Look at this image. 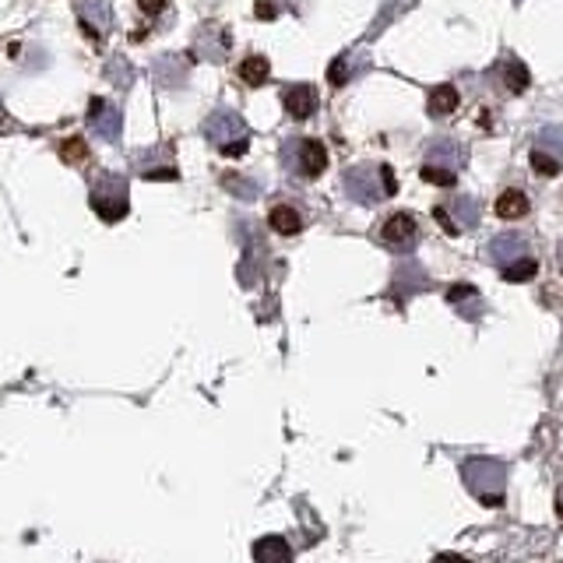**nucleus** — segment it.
<instances>
[{
	"label": "nucleus",
	"instance_id": "obj_26",
	"mask_svg": "<svg viewBox=\"0 0 563 563\" xmlns=\"http://www.w3.org/2000/svg\"><path fill=\"white\" fill-rule=\"evenodd\" d=\"M137 8L145 14H163L166 11V0H137Z\"/></svg>",
	"mask_w": 563,
	"mask_h": 563
},
{
	"label": "nucleus",
	"instance_id": "obj_20",
	"mask_svg": "<svg viewBox=\"0 0 563 563\" xmlns=\"http://www.w3.org/2000/svg\"><path fill=\"white\" fill-rule=\"evenodd\" d=\"M272 78V64H268V57H243V64H240V81L246 85V88H261L264 81Z\"/></svg>",
	"mask_w": 563,
	"mask_h": 563
},
{
	"label": "nucleus",
	"instance_id": "obj_11",
	"mask_svg": "<svg viewBox=\"0 0 563 563\" xmlns=\"http://www.w3.org/2000/svg\"><path fill=\"white\" fill-rule=\"evenodd\" d=\"M528 254H532V246H528V240L521 233H500L486 246V257H489V264H497V268H507V264H515Z\"/></svg>",
	"mask_w": 563,
	"mask_h": 563
},
{
	"label": "nucleus",
	"instance_id": "obj_4",
	"mask_svg": "<svg viewBox=\"0 0 563 563\" xmlns=\"http://www.w3.org/2000/svg\"><path fill=\"white\" fill-rule=\"evenodd\" d=\"M205 137L216 145L222 155L236 158L246 152V145H251V128H246V120L229 110V106H222V110H216L208 120H205Z\"/></svg>",
	"mask_w": 563,
	"mask_h": 563
},
{
	"label": "nucleus",
	"instance_id": "obj_25",
	"mask_svg": "<svg viewBox=\"0 0 563 563\" xmlns=\"http://www.w3.org/2000/svg\"><path fill=\"white\" fill-rule=\"evenodd\" d=\"M85 155H88V148H85L81 137H67L64 145H60V158H64V163H81Z\"/></svg>",
	"mask_w": 563,
	"mask_h": 563
},
{
	"label": "nucleus",
	"instance_id": "obj_12",
	"mask_svg": "<svg viewBox=\"0 0 563 563\" xmlns=\"http://www.w3.org/2000/svg\"><path fill=\"white\" fill-rule=\"evenodd\" d=\"M78 18H81V29L92 35V40H99V35L113 29V11L110 4H102V0H81Z\"/></svg>",
	"mask_w": 563,
	"mask_h": 563
},
{
	"label": "nucleus",
	"instance_id": "obj_7",
	"mask_svg": "<svg viewBox=\"0 0 563 563\" xmlns=\"http://www.w3.org/2000/svg\"><path fill=\"white\" fill-rule=\"evenodd\" d=\"M433 219L444 225L448 236H462L465 229H472L475 222H479V201L468 198V194H457V198H451L448 205L433 208Z\"/></svg>",
	"mask_w": 563,
	"mask_h": 563
},
{
	"label": "nucleus",
	"instance_id": "obj_29",
	"mask_svg": "<svg viewBox=\"0 0 563 563\" xmlns=\"http://www.w3.org/2000/svg\"><path fill=\"white\" fill-rule=\"evenodd\" d=\"M0 123H4V110H0Z\"/></svg>",
	"mask_w": 563,
	"mask_h": 563
},
{
	"label": "nucleus",
	"instance_id": "obj_19",
	"mask_svg": "<svg viewBox=\"0 0 563 563\" xmlns=\"http://www.w3.org/2000/svg\"><path fill=\"white\" fill-rule=\"evenodd\" d=\"M268 225L275 229V233H282V236H296L299 229H303V216H299V211L289 208V205H275L268 211Z\"/></svg>",
	"mask_w": 563,
	"mask_h": 563
},
{
	"label": "nucleus",
	"instance_id": "obj_22",
	"mask_svg": "<svg viewBox=\"0 0 563 563\" xmlns=\"http://www.w3.org/2000/svg\"><path fill=\"white\" fill-rule=\"evenodd\" d=\"M457 110V88L454 85H437L430 92V117H451Z\"/></svg>",
	"mask_w": 563,
	"mask_h": 563
},
{
	"label": "nucleus",
	"instance_id": "obj_6",
	"mask_svg": "<svg viewBox=\"0 0 563 563\" xmlns=\"http://www.w3.org/2000/svg\"><path fill=\"white\" fill-rule=\"evenodd\" d=\"M92 208L102 222H120L131 211V187L123 176L106 173L102 180L92 187Z\"/></svg>",
	"mask_w": 563,
	"mask_h": 563
},
{
	"label": "nucleus",
	"instance_id": "obj_15",
	"mask_svg": "<svg viewBox=\"0 0 563 563\" xmlns=\"http://www.w3.org/2000/svg\"><path fill=\"white\" fill-rule=\"evenodd\" d=\"M448 303L465 317V321H479L483 317V296L468 282H457V286L448 289Z\"/></svg>",
	"mask_w": 563,
	"mask_h": 563
},
{
	"label": "nucleus",
	"instance_id": "obj_21",
	"mask_svg": "<svg viewBox=\"0 0 563 563\" xmlns=\"http://www.w3.org/2000/svg\"><path fill=\"white\" fill-rule=\"evenodd\" d=\"M528 198L521 190H504L500 198H497V216L500 219H507V222H515V219H525L528 216Z\"/></svg>",
	"mask_w": 563,
	"mask_h": 563
},
{
	"label": "nucleus",
	"instance_id": "obj_24",
	"mask_svg": "<svg viewBox=\"0 0 563 563\" xmlns=\"http://www.w3.org/2000/svg\"><path fill=\"white\" fill-rule=\"evenodd\" d=\"M349 75H352V53H345V57H339L331 64V70H328V81L339 88V85H345L349 81Z\"/></svg>",
	"mask_w": 563,
	"mask_h": 563
},
{
	"label": "nucleus",
	"instance_id": "obj_1",
	"mask_svg": "<svg viewBox=\"0 0 563 563\" xmlns=\"http://www.w3.org/2000/svg\"><path fill=\"white\" fill-rule=\"evenodd\" d=\"M342 187L345 194L356 205H380L387 198H395L398 194V180H395V169L391 166H374V163H360L345 169L342 176Z\"/></svg>",
	"mask_w": 563,
	"mask_h": 563
},
{
	"label": "nucleus",
	"instance_id": "obj_27",
	"mask_svg": "<svg viewBox=\"0 0 563 563\" xmlns=\"http://www.w3.org/2000/svg\"><path fill=\"white\" fill-rule=\"evenodd\" d=\"M556 515L563 518V486H560V493H556Z\"/></svg>",
	"mask_w": 563,
	"mask_h": 563
},
{
	"label": "nucleus",
	"instance_id": "obj_9",
	"mask_svg": "<svg viewBox=\"0 0 563 563\" xmlns=\"http://www.w3.org/2000/svg\"><path fill=\"white\" fill-rule=\"evenodd\" d=\"M380 240H384V246H391V251L409 254L419 240V222L412 211H395V216H387L380 222Z\"/></svg>",
	"mask_w": 563,
	"mask_h": 563
},
{
	"label": "nucleus",
	"instance_id": "obj_28",
	"mask_svg": "<svg viewBox=\"0 0 563 563\" xmlns=\"http://www.w3.org/2000/svg\"><path fill=\"white\" fill-rule=\"evenodd\" d=\"M556 261H560V272H563V240H560V246H556Z\"/></svg>",
	"mask_w": 563,
	"mask_h": 563
},
{
	"label": "nucleus",
	"instance_id": "obj_10",
	"mask_svg": "<svg viewBox=\"0 0 563 563\" xmlns=\"http://www.w3.org/2000/svg\"><path fill=\"white\" fill-rule=\"evenodd\" d=\"M88 128H92V134H99L102 141H120V131H123V113L117 110L113 102L92 99V102H88Z\"/></svg>",
	"mask_w": 563,
	"mask_h": 563
},
{
	"label": "nucleus",
	"instance_id": "obj_8",
	"mask_svg": "<svg viewBox=\"0 0 563 563\" xmlns=\"http://www.w3.org/2000/svg\"><path fill=\"white\" fill-rule=\"evenodd\" d=\"M532 169L542 176H556L563 169V128H542L532 145Z\"/></svg>",
	"mask_w": 563,
	"mask_h": 563
},
{
	"label": "nucleus",
	"instance_id": "obj_17",
	"mask_svg": "<svg viewBox=\"0 0 563 563\" xmlns=\"http://www.w3.org/2000/svg\"><path fill=\"white\" fill-rule=\"evenodd\" d=\"M155 81L163 88H180L187 81V60L180 57V53H169V57H163L155 64Z\"/></svg>",
	"mask_w": 563,
	"mask_h": 563
},
{
	"label": "nucleus",
	"instance_id": "obj_16",
	"mask_svg": "<svg viewBox=\"0 0 563 563\" xmlns=\"http://www.w3.org/2000/svg\"><path fill=\"white\" fill-rule=\"evenodd\" d=\"M497 75H500V85L507 88L510 96H521L525 88L532 85V75H528V67L515 57V53H507V57L500 60Z\"/></svg>",
	"mask_w": 563,
	"mask_h": 563
},
{
	"label": "nucleus",
	"instance_id": "obj_13",
	"mask_svg": "<svg viewBox=\"0 0 563 563\" xmlns=\"http://www.w3.org/2000/svg\"><path fill=\"white\" fill-rule=\"evenodd\" d=\"M282 106H286V113L292 120H307L317 113V88L313 85H289L286 92H282Z\"/></svg>",
	"mask_w": 563,
	"mask_h": 563
},
{
	"label": "nucleus",
	"instance_id": "obj_2",
	"mask_svg": "<svg viewBox=\"0 0 563 563\" xmlns=\"http://www.w3.org/2000/svg\"><path fill=\"white\" fill-rule=\"evenodd\" d=\"M462 479L468 486V493L483 507H504L507 497V465L497 462V457H468L462 465Z\"/></svg>",
	"mask_w": 563,
	"mask_h": 563
},
{
	"label": "nucleus",
	"instance_id": "obj_23",
	"mask_svg": "<svg viewBox=\"0 0 563 563\" xmlns=\"http://www.w3.org/2000/svg\"><path fill=\"white\" fill-rule=\"evenodd\" d=\"M500 275H504V282H528V278L539 275V261L528 254L515 264H507V268H500Z\"/></svg>",
	"mask_w": 563,
	"mask_h": 563
},
{
	"label": "nucleus",
	"instance_id": "obj_5",
	"mask_svg": "<svg viewBox=\"0 0 563 563\" xmlns=\"http://www.w3.org/2000/svg\"><path fill=\"white\" fill-rule=\"evenodd\" d=\"M282 166L292 176H303V180H317L328 169V148L324 141L317 137H289L282 145Z\"/></svg>",
	"mask_w": 563,
	"mask_h": 563
},
{
	"label": "nucleus",
	"instance_id": "obj_18",
	"mask_svg": "<svg viewBox=\"0 0 563 563\" xmlns=\"http://www.w3.org/2000/svg\"><path fill=\"white\" fill-rule=\"evenodd\" d=\"M254 560L257 563H289L292 550H289V542L282 539V536H268V539L254 542Z\"/></svg>",
	"mask_w": 563,
	"mask_h": 563
},
{
	"label": "nucleus",
	"instance_id": "obj_3",
	"mask_svg": "<svg viewBox=\"0 0 563 563\" xmlns=\"http://www.w3.org/2000/svg\"><path fill=\"white\" fill-rule=\"evenodd\" d=\"M465 166V148L457 145L454 137H437L430 141L427 158H422L419 176L433 187H454L457 180V169Z\"/></svg>",
	"mask_w": 563,
	"mask_h": 563
},
{
	"label": "nucleus",
	"instance_id": "obj_14",
	"mask_svg": "<svg viewBox=\"0 0 563 563\" xmlns=\"http://www.w3.org/2000/svg\"><path fill=\"white\" fill-rule=\"evenodd\" d=\"M194 53L205 60H225L229 53V32L219 25H201L198 40H194Z\"/></svg>",
	"mask_w": 563,
	"mask_h": 563
}]
</instances>
